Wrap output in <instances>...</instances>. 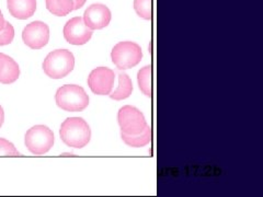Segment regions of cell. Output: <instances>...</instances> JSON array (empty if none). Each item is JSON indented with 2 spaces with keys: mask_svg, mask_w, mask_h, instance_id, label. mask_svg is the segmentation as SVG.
Listing matches in <instances>:
<instances>
[{
  "mask_svg": "<svg viewBox=\"0 0 263 197\" xmlns=\"http://www.w3.org/2000/svg\"><path fill=\"white\" fill-rule=\"evenodd\" d=\"M73 2V10H78L86 4V0H72Z\"/></svg>",
  "mask_w": 263,
  "mask_h": 197,
  "instance_id": "20",
  "label": "cell"
},
{
  "mask_svg": "<svg viewBox=\"0 0 263 197\" xmlns=\"http://www.w3.org/2000/svg\"><path fill=\"white\" fill-rule=\"evenodd\" d=\"M47 10L59 16L67 15L73 10L72 0H46Z\"/></svg>",
  "mask_w": 263,
  "mask_h": 197,
  "instance_id": "15",
  "label": "cell"
},
{
  "mask_svg": "<svg viewBox=\"0 0 263 197\" xmlns=\"http://www.w3.org/2000/svg\"><path fill=\"white\" fill-rule=\"evenodd\" d=\"M61 157H76L73 153H69V152H64L61 154Z\"/></svg>",
  "mask_w": 263,
  "mask_h": 197,
  "instance_id": "23",
  "label": "cell"
},
{
  "mask_svg": "<svg viewBox=\"0 0 263 197\" xmlns=\"http://www.w3.org/2000/svg\"><path fill=\"white\" fill-rule=\"evenodd\" d=\"M14 37V29L12 24L9 22H5L4 28L0 30V46H5L10 44Z\"/></svg>",
  "mask_w": 263,
  "mask_h": 197,
  "instance_id": "19",
  "label": "cell"
},
{
  "mask_svg": "<svg viewBox=\"0 0 263 197\" xmlns=\"http://www.w3.org/2000/svg\"><path fill=\"white\" fill-rule=\"evenodd\" d=\"M115 80L114 71L99 67L93 69L88 77V85L91 91L98 95H108L111 93Z\"/></svg>",
  "mask_w": 263,
  "mask_h": 197,
  "instance_id": "8",
  "label": "cell"
},
{
  "mask_svg": "<svg viewBox=\"0 0 263 197\" xmlns=\"http://www.w3.org/2000/svg\"><path fill=\"white\" fill-rule=\"evenodd\" d=\"M7 7L14 18L26 20L34 14L36 10V0H7Z\"/></svg>",
  "mask_w": 263,
  "mask_h": 197,
  "instance_id": "11",
  "label": "cell"
},
{
  "mask_svg": "<svg viewBox=\"0 0 263 197\" xmlns=\"http://www.w3.org/2000/svg\"><path fill=\"white\" fill-rule=\"evenodd\" d=\"M0 157H20V153L12 143L0 138Z\"/></svg>",
  "mask_w": 263,
  "mask_h": 197,
  "instance_id": "18",
  "label": "cell"
},
{
  "mask_svg": "<svg viewBox=\"0 0 263 197\" xmlns=\"http://www.w3.org/2000/svg\"><path fill=\"white\" fill-rule=\"evenodd\" d=\"M111 58L119 69L133 68L143 58L142 48L134 42H120L112 49Z\"/></svg>",
  "mask_w": 263,
  "mask_h": 197,
  "instance_id": "4",
  "label": "cell"
},
{
  "mask_svg": "<svg viewBox=\"0 0 263 197\" xmlns=\"http://www.w3.org/2000/svg\"><path fill=\"white\" fill-rule=\"evenodd\" d=\"M112 15L109 8L101 4H95L88 7L84 14V21L91 30H100L108 27Z\"/></svg>",
  "mask_w": 263,
  "mask_h": 197,
  "instance_id": "10",
  "label": "cell"
},
{
  "mask_svg": "<svg viewBox=\"0 0 263 197\" xmlns=\"http://www.w3.org/2000/svg\"><path fill=\"white\" fill-rule=\"evenodd\" d=\"M118 121L122 133L127 135H137L147 127L144 114L134 106L126 105L119 111Z\"/></svg>",
  "mask_w": 263,
  "mask_h": 197,
  "instance_id": "6",
  "label": "cell"
},
{
  "mask_svg": "<svg viewBox=\"0 0 263 197\" xmlns=\"http://www.w3.org/2000/svg\"><path fill=\"white\" fill-rule=\"evenodd\" d=\"M75 67V57L67 49H56L43 62V70L52 79L65 78Z\"/></svg>",
  "mask_w": 263,
  "mask_h": 197,
  "instance_id": "2",
  "label": "cell"
},
{
  "mask_svg": "<svg viewBox=\"0 0 263 197\" xmlns=\"http://www.w3.org/2000/svg\"><path fill=\"white\" fill-rule=\"evenodd\" d=\"M133 91V85H132V80L126 73H120L119 76V87L118 89L110 93V97L113 100L121 101L127 98Z\"/></svg>",
  "mask_w": 263,
  "mask_h": 197,
  "instance_id": "14",
  "label": "cell"
},
{
  "mask_svg": "<svg viewBox=\"0 0 263 197\" xmlns=\"http://www.w3.org/2000/svg\"><path fill=\"white\" fill-rule=\"evenodd\" d=\"M134 9L141 18L151 20L153 16V0H135Z\"/></svg>",
  "mask_w": 263,
  "mask_h": 197,
  "instance_id": "17",
  "label": "cell"
},
{
  "mask_svg": "<svg viewBox=\"0 0 263 197\" xmlns=\"http://www.w3.org/2000/svg\"><path fill=\"white\" fill-rule=\"evenodd\" d=\"M19 65L10 56L0 53V84H12L19 78Z\"/></svg>",
  "mask_w": 263,
  "mask_h": 197,
  "instance_id": "12",
  "label": "cell"
},
{
  "mask_svg": "<svg viewBox=\"0 0 263 197\" xmlns=\"http://www.w3.org/2000/svg\"><path fill=\"white\" fill-rule=\"evenodd\" d=\"M137 81L141 91L146 96H152L153 86H152V67L146 66L137 73Z\"/></svg>",
  "mask_w": 263,
  "mask_h": 197,
  "instance_id": "16",
  "label": "cell"
},
{
  "mask_svg": "<svg viewBox=\"0 0 263 197\" xmlns=\"http://www.w3.org/2000/svg\"><path fill=\"white\" fill-rule=\"evenodd\" d=\"M4 121H5V112H4V109L2 108V106H0V127L3 126Z\"/></svg>",
  "mask_w": 263,
  "mask_h": 197,
  "instance_id": "21",
  "label": "cell"
},
{
  "mask_svg": "<svg viewBox=\"0 0 263 197\" xmlns=\"http://www.w3.org/2000/svg\"><path fill=\"white\" fill-rule=\"evenodd\" d=\"M59 108L67 112H81L89 104V97L85 89L76 85H66L57 90L55 95Z\"/></svg>",
  "mask_w": 263,
  "mask_h": 197,
  "instance_id": "3",
  "label": "cell"
},
{
  "mask_svg": "<svg viewBox=\"0 0 263 197\" xmlns=\"http://www.w3.org/2000/svg\"><path fill=\"white\" fill-rule=\"evenodd\" d=\"M24 144H26L29 151L33 154H44L51 150V148L54 145V134L47 126H33L27 131Z\"/></svg>",
  "mask_w": 263,
  "mask_h": 197,
  "instance_id": "5",
  "label": "cell"
},
{
  "mask_svg": "<svg viewBox=\"0 0 263 197\" xmlns=\"http://www.w3.org/2000/svg\"><path fill=\"white\" fill-rule=\"evenodd\" d=\"M60 136L68 147L84 148L91 138V129L84 119L69 117L62 124Z\"/></svg>",
  "mask_w": 263,
  "mask_h": 197,
  "instance_id": "1",
  "label": "cell"
},
{
  "mask_svg": "<svg viewBox=\"0 0 263 197\" xmlns=\"http://www.w3.org/2000/svg\"><path fill=\"white\" fill-rule=\"evenodd\" d=\"M24 44L32 49L43 48L49 40V28L41 21H34L24 28L22 32Z\"/></svg>",
  "mask_w": 263,
  "mask_h": 197,
  "instance_id": "9",
  "label": "cell"
},
{
  "mask_svg": "<svg viewBox=\"0 0 263 197\" xmlns=\"http://www.w3.org/2000/svg\"><path fill=\"white\" fill-rule=\"evenodd\" d=\"M93 30L87 27L81 16L70 19L64 28V37L69 44L84 45L88 43L92 36Z\"/></svg>",
  "mask_w": 263,
  "mask_h": 197,
  "instance_id": "7",
  "label": "cell"
},
{
  "mask_svg": "<svg viewBox=\"0 0 263 197\" xmlns=\"http://www.w3.org/2000/svg\"><path fill=\"white\" fill-rule=\"evenodd\" d=\"M121 136H122L123 142H124L127 146L134 147V148H141V147H145L146 145H148L152 142L153 130L149 126L147 125V127L142 131L141 134L127 135V134L122 133Z\"/></svg>",
  "mask_w": 263,
  "mask_h": 197,
  "instance_id": "13",
  "label": "cell"
},
{
  "mask_svg": "<svg viewBox=\"0 0 263 197\" xmlns=\"http://www.w3.org/2000/svg\"><path fill=\"white\" fill-rule=\"evenodd\" d=\"M5 22H6V20H5V18H4V15H3L2 11H0V30H2V29L4 28Z\"/></svg>",
  "mask_w": 263,
  "mask_h": 197,
  "instance_id": "22",
  "label": "cell"
}]
</instances>
